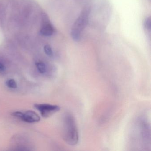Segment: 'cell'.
Here are the masks:
<instances>
[{
    "label": "cell",
    "mask_w": 151,
    "mask_h": 151,
    "mask_svg": "<svg viewBox=\"0 0 151 151\" xmlns=\"http://www.w3.org/2000/svg\"><path fill=\"white\" fill-rule=\"evenodd\" d=\"M64 139L68 145L74 146L79 141V134L74 116L68 114L64 119Z\"/></svg>",
    "instance_id": "1"
},
{
    "label": "cell",
    "mask_w": 151,
    "mask_h": 151,
    "mask_svg": "<svg viewBox=\"0 0 151 151\" xmlns=\"http://www.w3.org/2000/svg\"><path fill=\"white\" fill-rule=\"evenodd\" d=\"M89 16V10L84 9L75 22L71 32V37L74 40L78 41L80 39L81 34L88 22Z\"/></svg>",
    "instance_id": "2"
},
{
    "label": "cell",
    "mask_w": 151,
    "mask_h": 151,
    "mask_svg": "<svg viewBox=\"0 0 151 151\" xmlns=\"http://www.w3.org/2000/svg\"><path fill=\"white\" fill-rule=\"evenodd\" d=\"M34 107L44 117H49L60 110L59 106L52 104H36L34 105Z\"/></svg>",
    "instance_id": "3"
},
{
    "label": "cell",
    "mask_w": 151,
    "mask_h": 151,
    "mask_svg": "<svg viewBox=\"0 0 151 151\" xmlns=\"http://www.w3.org/2000/svg\"><path fill=\"white\" fill-rule=\"evenodd\" d=\"M21 119L28 123L37 122L40 121V118L37 113L32 110H28L22 113Z\"/></svg>",
    "instance_id": "4"
},
{
    "label": "cell",
    "mask_w": 151,
    "mask_h": 151,
    "mask_svg": "<svg viewBox=\"0 0 151 151\" xmlns=\"http://www.w3.org/2000/svg\"><path fill=\"white\" fill-rule=\"evenodd\" d=\"M54 29L51 24H47L41 29V33L45 36H50L52 35Z\"/></svg>",
    "instance_id": "5"
},
{
    "label": "cell",
    "mask_w": 151,
    "mask_h": 151,
    "mask_svg": "<svg viewBox=\"0 0 151 151\" xmlns=\"http://www.w3.org/2000/svg\"><path fill=\"white\" fill-rule=\"evenodd\" d=\"M36 67L40 73L44 74L46 71V67L45 64L43 62H39L36 63Z\"/></svg>",
    "instance_id": "6"
},
{
    "label": "cell",
    "mask_w": 151,
    "mask_h": 151,
    "mask_svg": "<svg viewBox=\"0 0 151 151\" xmlns=\"http://www.w3.org/2000/svg\"><path fill=\"white\" fill-rule=\"evenodd\" d=\"M6 85L9 88L15 89L17 87V83L15 80L14 79H9L7 80Z\"/></svg>",
    "instance_id": "7"
},
{
    "label": "cell",
    "mask_w": 151,
    "mask_h": 151,
    "mask_svg": "<svg viewBox=\"0 0 151 151\" xmlns=\"http://www.w3.org/2000/svg\"><path fill=\"white\" fill-rule=\"evenodd\" d=\"M44 51L45 52L46 54L48 56H52L53 55V52L51 46L49 45H46L44 47Z\"/></svg>",
    "instance_id": "8"
},
{
    "label": "cell",
    "mask_w": 151,
    "mask_h": 151,
    "mask_svg": "<svg viewBox=\"0 0 151 151\" xmlns=\"http://www.w3.org/2000/svg\"><path fill=\"white\" fill-rule=\"evenodd\" d=\"M151 19L150 17H148L146 19L145 21V28L148 30H151Z\"/></svg>",
    "instance_id": "9"
},
{
    "label": "cell",
    "mask_w": 151,
    "mask_h": 151,
    "mask_svg": "<svg viewBox=\"0 0 151 151\" xmlns=\"http://www.w3.org/2000/svg\"><path fill=\"white\" fill-rule=\"evenodd\" d=\"M5 70V66L0 62V71H4Z\"/></svg>",
    "instance_id": "10"
}]
</instances>
